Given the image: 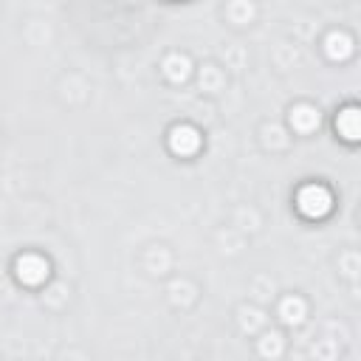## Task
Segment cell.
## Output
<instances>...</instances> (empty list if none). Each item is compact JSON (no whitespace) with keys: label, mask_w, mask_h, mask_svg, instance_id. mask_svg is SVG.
<instances>
[{"label":"cell","mask_w":361,"mask_h":361,"mask_svg":"<svg viewBox=\"0 0 361 361\" xmlns=\"http://www.w3.org/2000/svg\"><path fill=\"white\" fill-rule=\"evenodd\" d=\"M330 206H333V197H330V192H327L324 186H319V183H307V186H302L299 195H296V209H299L305 217H324V214L330 212Z\"/></svg>","instance_id":"1"},{"label":"cell","mask_w":361,"mask_h":361,"mask_svg":"<svg viewBox=\"0 0 361 361\" xmlns=\"http://www.w3.org/2000/svg\"><path fill=\"white\" fill-rule=\"evenodd\" d=\"M17 276L23 282H28V285H37V282H42L48 276V262L39 259V257H34V254L20 257L17 259Z\"/></svg>","instance_id":"2"},{"label":"cell","mask_w":361,"mask_h":361,"mask_svg":"<svg viewBox=\"0 0 361 361\" xmlns=\"http://www.w3.org/2000/svg\"><path fill=\"white\" fill-rule=\"evenodd\" d=\"M169 147H172L178 155H192V152L200 147V135H197V130H192V127H175L172 135H169Z\"/></svg>","instance_id":"3"},{"label":"cell","mask_w":361,"mask_h":361,"mask_svg":"<svg viewBox=\"0 0 361 361\" xmlns=\"http://www.w3.org/2000/svg\"><path fill=\"white\" fill-rule=\"evenodd\" d=\"M336 127H338V133H341L347 141H355V138H358V110H355V107L341 110L338 118H336Z\"/></svg>","instance_id":"4"}]
</instances>
